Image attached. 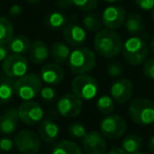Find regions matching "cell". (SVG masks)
Returning a JSON list of instances; mask_svg holds the SVG:
<instances>
[{
    "label": "cell",
    "mask_w": 154,
    "mask_h": 154,
    "mask_svg": "<svg viewBox=\"0 0 154 154\" xmlns=\"http://www.w3.org/2000/svg\"><path fill=\"white\" fill-rule=\"evenodd\" d=\"M94 49L96 53L103 57L113 58L122 52V37L114 30L101 29L94 37Z\"/></svg>",
    "instance_id": "6da1fadb"
},
{
    "label": "cell",
    "mask_w": 154,
    "mask_h": 154,
    "mask_svg": "<svg viewBox=\"0 0 154 154\" xmlns=\"http://www.w3.org/2000/svg\"><path fill=\"white\" fill-rule=\"evenodd\" d=\"M68 61L73 74H88L96 66V55L89 48L78 47L71 52Z\"/></svg>",
    "instance_id": "7a4b0ae2"
},
{
    "label": "cell",
    "mask_w": 154,
    "mask_h": 154,
    "mask_svg": "<svg viewBox=\"0 0 154 154\" xmlns=\"http://www.w3.org/2000/svg\"><path fill=\"white\" fill-rule=\"evenodd\" d=\"M149 45L141 37L132 36L122 43V56L131 66H139L147 60L149 55Z\"/></svg>",
    "instance_id": "3957f363"
},
{
    "label": "cell",
    "mask_w": 154,
    "mask_h": 154,
    "mask_svg": "<svg viewBox=\"0 0 154 154\" xmlns=\"http://www.w3.org/2000/svg\"><path fill=\"white\" fill-rule=\"evenodd\" d=\"M128 111L134 124L149 126L154 122V103L149 98H134L129 105Z\"/></svg>",
    "instance_id": "277c9868"
},
{
    "label": "cell",
    "mask_w": 154,
    "mask_h": 154,
    "mask_svg": "<svg viewBox=\"0 0 154 154\" xmlns=\"http://www.w3.org/2000/svg\"><path fill=\"white\" fill-rule=\"evenodd\" d=\"M42 80L35 73H26L15 82V93L22 100H33L40 93Z\"/></svg>",
    "instance_id": "5b68a950"
},
{
    "label": "cell",
    "mask_w": 154,
    "mask_h": 154,
    "mask_svg": "<svg viewBox=\"0 0 154 154\" xmlns=\"http://www.w3.org/2000/svg\"><path fill=\"white\" fill-rule=\"evenodd\" d=\"M72 91L82 100H92L98 93V85L94 77L88 74L76 75L72 80Z\"/></svg>",
    "instance_id": "8992f818"
},
{
    "label": "cell",
    "mask_w": 154,
    "mask_h": 154,
    "mask_svg": "<svg viewBox=\"0 0 154 154\" xmlns=\"http://www.w3.org/2000/svg\"><path fill=\"white\" fill-rule=\"evenodd\" d=\"M99 130L106 138H119L126 133L127 122L122 116L118 114H108L106 117L101 119Z\"/></svg>",
    "instance_id": "52a82bcc"
},
{
    "label": "cell",
    "mask_w": 154,
    "mask_h": 154,
    "mask_svg": "<svg viewBox=\"0 0 154 154\" xmlns=\"http://www.w3.org/2000/svg\"><path fill=\"white\" fill-rule=\"evenodd\" d=\"M15 148L21 154H37L41 148V139L32 130H21L14 138Z\"/></svg>",
    "instance_id": "ba28073f"
},
{
    "label": "cell",
    "mask_w": 154,
    "mask_h": 154,
    "mask_svg": "<svg viewBox=\"0 0 154 154\" xmlns=\"http://www.w3.org/2000/svg\"><path fill=\"white\" fill-rule=\"evenodd\" d=\"M1 68L5 76L10 78H19L28 73L29 61L23 55L9 54L2 61Z\"/></svg>",
    "instance_id": "9c48e42d"
},
{
    "label": "cell",
    "mask_w": 154,
    "mask_h": 154,
    "mask_svg": "<svg viewBox=\"0 0 154 154\" xmlns=\"http://www.w3.org/2000/svg\"><path fill=\"white\" fill-rule=\"evenodd\" d=\"M18 115L20 122L28 126H36L43 119V109L41 105L34 100L22 103L18 108Z\"/></svg>",
    "instance_id": "30bf717a"
},
{
    "label": "cell",
    "mask_w": 154,
    "mask_h": 154,
    "mask_svg": "<svg viewBox=\"0 0 154 154\" xmlns=\"http://www.w3.org/2000/svg\"><path fill=\"white\" fill-rule=\"evenodd\" d=\"M56 108L61 116L66 118H74L82 112V100L74 93H68L58 99Z\"/></svg>",
    "instance_id": "8fae6325"
},
{
    "label": "cell",
    "mask_w": 154,
    "mask_h": 154,
    "mask_svg": "<svg viewBox=\"0 0 154 154\" xmlns=\"http://www.w3.org/2000/svg\"><path fill=\"white\" fill-rule=\"evenodd\" d=\"M82 152L85 154H106V137L97 131H89L82 138Z\"/></svg>",
    "instance_id": "7c38bea8"
},
{
    "label": "cell",
    "mask_w": 154,
    "mask_h": 154,
    "mask_svg": "<svg viewBox=\"0 0 154 154\" xmlns=\"http://www.w3.org/2000/svg\"><path fill=\"white\" fill-rule=\"evenodd\" d=\"M133 84L128 78H119L116 79L110 88V94L114 101L124 105L131 100L133 96Z\"/></svg>",
    "instance_id": "4fadbf2b"
},
{
    "label": "cell",
    "mask_w": 154,
    "mask_h": 154,
    "mask_svg": "<svg viewBox=\"0 0 154 154\" xmlns=\"http://www.w3.org/2000/svg\"><path fill=\"white\" fill-rule=\"evenodd\" d=\"M126 17V10L122 7L110 5L103 10V15H101V21L107 29L116 30V29H119L125 23Z\"/></svg>",
    "instance_id": "5bb4252c"
},
{
    "label": "cell",
    "mask_w": 154,
    "mask_h": 154,
    "mask_svg": "<svg viewBox=\"0 0 154 154\" xmlns=\"http://www.w3.org/2000/svg\"><path fill=\"white\" fill-rule=\"evenodd\" d=\"M63 38L69 45L78 48L87 40V33L84 26L76 23H69L63 28Z\"/></svg>",
    "instance_id": "9a60e30c"
},
{
    "label": "cell",
    "mask_w": 154,
    "mask_h": 154,
    "mask_svg": "<svg viewBox=\"0 0 154 154\" xmlns=\"http://www.w3.org/2000/svg\"><path fill=\"white\" fill-rule=\"evenodd\" d=\"M40 78L43 82L51 86L59 85L64 78L63 69L58 63H45L40 70Z\"/></svg>",
    "instance_id": "2e32d148"
},
{
    "label": "cell",
    "mask_w": 154,
    "mask_h": 154,
    "mask_svg": "<svg viewBox=\"0 0 154 154\" xmlns=\"http://www.w3.org/2000/svg\"><path fill=\"white\" fill-rule=\"evenodd\" d=\"M18 110L15 108L7 110L0 115V133L2 134H13L18 128L19 124Z\"/></svg>",
    "instance_id": "e0dca14e"
},
{
    "label": "cell",
    "mask_w": 154,
    "mask_h": 154,
    "mask_svg": "<svg viewBox=\"0 0 154 154\" xmlns=\"http://www.w3.org/2000/svg\"><path fill=\"white\" fill-rule=\"evenodd\" d=\"M38 133L41 140H43L45 143H51L56 141L58 137H59L60 129L59 126L53 120L42 119V122L39 124Z\"/></svg>",
    "instance_id": "ac0fdd59"
},
{
    "label": "cell",
    "mask_w": 154,
    "mask_h": 154,
    "mask_svg": "<svg viewBox=\"0 0 154 154\" xmlns=\"http://www.w3.org/2000/svg\"><path fill=\"white\" fill-rule=\"evenodd\" d=\"M28 52L31 60L36 64L45 62L50 56V50L48 45L45 42H43L42 40H39V39L31 42Z\"/></svg>",
    "instance_id": "d6986e66"
},
{
    "label": "cell",
    "mask_w": 154,
    "mask_h": 154,
    "mask_svg": "<svg viewBox=\"0 0 154 154\" xmlns=\"http://www.w3.org/2000/svg\"><path fill=\"white\" fill-rule=\"evenodd\" d=\"M31 41L29 37L24 35H16L12 37L11 40L8 42V49L11 54L16 55H23L29 51Z\"/></svg>",
    "instance_id": "ffe728a7"
},
{
    "label": "cell",
    "mask_w": 154,
    "mask_h": 154,
    "mask_svg": "<svg viewBox=\"0 0 154 154\" xmlns=\"http://www.w3.org/2000/svg\"><path fill=\"white\" fill-rule=\"evenodd\" d=\"M15 82L5 76L0 79V105H7L15 95Z\"/></svg>",
    "instance_id": "44dd1931"
},
{
    "label": "cell",
    "mask_w": 154,
    "mask_h": 154,
    "mask_svg": "<svg viewBox=\"0 0 154 154\" xmlns=\"http://www.w3.org/2000/svg\"><path fill=\"white\" fill-rule=\"evenodd\" d=\"M51 154H84V152L82 147H79L75 141L62 139L53 146Z\"/></svg>",
    "instance_id": "7402d4cb"
},
{
    "label": "cell",
    "mask_w": 154,
    "mask_h": 154,
    "mask_svg": "<svg viewBox=\"0 0 154 154\" xmlns=\"http://www.w3.org/2000/svg\"><path fill=\"white\" fill-rule=\"evenodd\" d=\"M50 54H51L52 58H53L56 63L62 64V63H66L69 60L71 50L69 48L68 43L56 41V42H54L52 45V48L50 50Z\"/></svg>",
    "instance_id": "603a6c76"
},
{
    "label": "cell",
    "mask_w": 154,
    "mask_h": 154,
    "mask_svg": "<svg viewBox=\"0 0 154 154\" xmlns=\"http://www.w3.org/2000/svg\"><path fill=\"white\" fill-rule=\"evenodd\" d=\"M125 29L128 33L132 35H138L145 30V21L139 14L131 13L126 17L125 20Z\"/></svg>",
    "instance_id": "cb8c5ba5"
},
{
    "label": "cell",
    "mask_w": 154,
    "mask_h": 154,
    "mask_svg": "<svg viewBox=\"0 0 154 154\" xmlns=\"http://www.w3.org/2000/svg\"><path fill=\"white\" fill-rule=\"evenodd\" d=\"M45 24L51 30L57 31L66 26V17L59 11H53L49 13L45 18Z\"/></svg>",
    "instance_id": "d4e9b609"
},
{
    "label": "cell",
    "mask_w": 154,
    "mask_h": 154,
    "mask_svg": "<svg viewBox=\"0 0 154 154\" xmlns=\"http://www.w3.org/2000/svg\"><path fill=\"white\" fill-rule=\"evenodd\" d=\"M120 148L128 154L137 152L143 148V138L136 134H128L122 138Z\"/></svg>",
    "instance_id": "484cf974"
},
{
    "label": "cell",
    "mask_w": 154,
    "mask_h": 154,
    "mask_svg": "<svg viewBox=\"0 0 154 154\" xmlns=\"http://www.w3.org/2000/svg\"><path fill=\"white\" fill-rule=\"evenodd\" d=\"M14 36V28L8 18L0 16V45H8Z\"/></svg>",
    "instance_id": "4316f807"
},
{
    "label": "cell",
    "mask_w": 154,
    "mask_h": 154,
    "mask_svg": "<svg viewBox=\"0 0 154 154\" xmlns=\"http://www.w3.org/2000/svg\"><path fill=\"white\" fill-rule=\"evenodd\" d=\"M82 26L86 31H89L91 33H97L101 30L103 21L101 19H99L96 14L89 13L82 18Z\"/></svg>",
    "instance_id": "83f0119b"
},
{
    "label": "cell",
    "mask_w": 154,
    "mask_h": 154,
    "mask_svg": "<svg viewBox=\"0 0 154 154\" xmlns=\"http://www.w3.org/2000/svg\"><path fill=\"white\" fill-rule=\"evenodd\" d=\"M96 108L100 113L105 114V115L111 114L115 110L114 99L109 95H103V96L98 97V99L96 100Z\"/></svg>",
    "instance_id": "f1b7e54d"
},
{
    "label": "cell",
    "mask_w": 154,
    "mask_h": 154,
    "mask_svg": "<svg viewBox=\"0 0 154 154\" xmlns=\"http://www.w3.org/2000/svg\"><path fill=\"white\" fill-rule=\"evenodd\" d=\"M68 133L72 138L82 139L86 136L88 131H87V128L82 122H72V124H70V126L68 127Z\"/></svg>",
    "instance_id": "f546056e"
},
{
    "label": "cell",
    "mask_w": 154,
    "mask_h": 154,
    "mask_svg": "<svg viewBox=\"0 0 154 154\" xmlns=\"http://www.w3.org/2000/svg\"><path fill=\"white\" fill-rule=\"evenodd\" d=\"M73 7L84 12L93 11L98 5V0H72Z\"/></svg>",
    "instance_id": "4dcf8cb0"
},
{
    "label": "cell",
    "mask_w": 154,
    "mask_h": 154,
    "mask_svg": "<svg viewBox=\"0 0 154 154\" xmlns=\"http://www.w3.org/2000/svg\"><path fill=\"white\" fill-rule=\"evenodd\" d=\"M39 95H40L41 99H42L45 103H52V101H54V99L56 98V91L54 90L52 87L45 86L41 88Z\"/></svg>",
    "instance_id": "1f68e13d"
},
{
    "label": "cell",
    "mask_w": 154,
    "mask_h": 154,
    "mask_svg": "<svg viewBox=\"0 0 154 154\" xmlns=\"http://www.w3.org/2000/svg\"><path fill=\"white\" fill-rule=\"evenodd\" d=\"M143 73L147 78L154 80V57H151L143 62Z\"/></svg>",
    "instance_id": "d6a6232c"
},
{
    "label": "cell",
    "mask_w": 154,
    "mask_h": 154,
    "mask_svg": "<svg viewBox=\"0 0 154 154\" xmlns=\"http://www.w3.org/2000/svg\"><path fill=\"white\" fill-rule=\"evenodd\" d=\"M122 71H124V68L119 63V62H112L108 66L107 68V73L110 77H119L120 75L122 74Z\"/></svg>",
    "instance_id": "836d02e7"
},
{
    "label": "cell",
    "mask_w": 154,
    "mask_h": 154,
    "mask_svg": "<svg viewBox=\"0 0 154 154\" xmlns=\"http://www.w3.org/2000/svg\"><path fill=\"white\" fill-rule=\"evenodd\" d=\"M15 147L14 140H12L9 137H1L0 138V151L2 152H10Z\"/></svg>",
    "instance_id": "e575fe53"
},
{
    "label": "cell",
    "mask_w": 154,
    "mask_h": 154,
    "mask_svg": "<svg viewBox=\"0 0 154 154\" xmlns=\"http://www.w3.org/2000/svg\"><path fill=\"white\" fill-rule=\"evenodd\" d=\"M134 2L143 11H151L154 8V0H134Z\"/></svg>",
    "instance_id": "d590c367"
},
{
    "label": "cell",
    "mask_w": 154,
    "mask_h": 154,
    "mask_svg": "<svg viewBox=\"0 0 154 154\" xmlns=\"http://www.w3.org/2000/svg\"><path fill=\"white\" fill-rule=\"evenodd\" d=\"M22 12H23L22 7L19 5H13L9 10L10 15L13 16V17H18V16H20L22 14Z\"/></svg>",
    "instance_id": "8d00e7d4"
},
{
    "label": "cell",
    "mask_w": 154,
    "mask_h": 154,
    "mask_svg": "<svg viewBox=\"0 0 154 154\" xmlns=\"http://www.w3.org/2000/svg\"><path fill=\"white\" fill-rule=\"evenodd\" d=\"M9 56V49L5 45H0V62H2Z\"/></svg>",
    "instance_id": "74e56055"
},
{
    "label": "cell",
    "mask_w": 154,
    "mask_h": 154,
    "mask_svg": "<svg viewBox=\"0 0 154 154\" xmlns=\"http://www.w3.org/2000/svg\"><path fill=\"white\" fill-rule=\"evenodd\" d=\"M57 5L60 9H69L73 7L72 0H57Z\"/></svg>",
    "instance_id": "f35d334b"
},
{
    "label": "cell",
    "mask_w": 154,
    "mask_h": 154,
    "mask_svg": "<svg viewBox=\"0 0 154 154\" xmlns=\"http://www.w3.org/2000/svg\"><path fill=\"white\" fill-rule=\"evenodd\" d=\"M107 154H128V153H126V152H125L122 148L115 147V148H112V149L110 150Z\"/></svg>",
    "instance_id": "ab89813d"
},
{
    "label": "cell",
    "mask_w": 154,
    "mask_h": 154,
    "mask_svg": "<svg viewBox=\"0 0 154 154\" xmlns=\"http://www.w3.org/2000/svg\"><path fill=\"white\" fill-rule=\"evenodd\" d=\"M147 146H148V149H149V151L151 152V153L154 154V135H152V136L149 138Z\"/></svg>",
    "instance_id": "60d3db41"
},
{
    "label": "cell",
    "mask_w": 154,
    "mask_h": 154,
    "mask_svg": "<svg viewBox=\"0 0 154 154\" xmlns=\"http://www.w3.org/2000/svg\"><path fill=\"white\" fill-rule=\"evenodd\" d=\"M149 50L154 54V36L152 37L151 41H150V45H149Z\"/></svg>",
    "instance_id": "b9f144b4"
},
{
    "label": "cell",
    "mask_w": 154,
    "mask_h": 154,
    "mask_svg": "<svg viewBox=\"0 0 154 154\" xmlns=\"http://www.w3.org/2000/svg\"><path fill=\"white\" fill-rule=\"evenodd\" d=\"M29 5H38L41 0H26Z\"/></svg>",
    "instance_id": "7bdbcfd3"
},
{
    "label": "cell",
    "mask_w": 154,
    "mask_h": 154,
    "mask_svg": "<svg viewBox=\"0 0 154 154\" xmlns=\"http://www.w3.org/2000/svg\"><path fill=\"white\" fill-rule=\"evenodd\" d=\"M106 2H109V3H116V2H119L122 0H105Z\"/></svg>",
    "instance_id": "ee69618b"
},
{
    "label": "cell",
    "mask_w": 154,
    "mask_h": 154,
    "mask_svg": "<svg viewBox=\"0 0 154 154\" xmlns=\"http://www.w3.org/2000/svg\"><path fill=\"white\" fill-rule=\"evenodd\" d=\"M151 17H152V20H153V22H154V8L151 10Z\"/></svg>",
    "instance_id": "f6af8a7d"
},
{
    "label": "cell",
    "mask_w": 154,
    "mask_h": 154,
    "mask_svg": "<svg viewBox=\"0 0 154 154\" xmlns=\"http://www.w3.org/2000/svg\"><path fill=\"white\" fill-rule=\"evenodd\" d=\"M132 154H146V153H143V152H139V151H137V152H134V153H132Z\"/></svg>",
    "instance_id": "bcb514c9"
},
{
    "label": "cell",
    "mask_w": 154,
    "mask_h": 154,
    "mask_svg": "<svg viewBox=\"0 0 154 154\" xmlns=\"http://www.w3.org/2000/svg\"><path fill=\"white\" fill-rule=\"evenodd\" d=\"M37 154H39V153H37Z\"/></svg>",
    "instance_id": "7dc6e473"
}]
</instances>
